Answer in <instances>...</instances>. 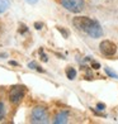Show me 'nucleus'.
<instances>
[{
	"mask_svg": "<svg viewBox=\"0 0 118 124\" xmlns=\"http://www.w3.org/2000/svg\"><path fill=\"white\" fill-rule=\"evenodd\" d=\"M72 24L79 31L86 33L92 38H100L103 36V29L99 22L89 18V16H76L72 19Z\"/></svg>",
	"mask_w": 118,
	"mask_h": 124,
	"instance_id": "obj_1",
	"label": "nucleus"
},
{
	"mask_svg": "<svg viewBox=\"0 0 118 124\" xmlns=\"http://www.w3.org/2000/svg\"><path fill=\"white\" fill-rule=\"evenodd\" d=\"M48 113L44 106H36L31 113V123L34 124H46L48 123Z\"/></svg>",
	"mask_w": 118,
	"mask_h": 124,
	"instance_id": "obj_2",
	"label": "nucleus"
},
{
	"mask_svg": "<svg viewBox=\"0 0 118 124\" xmlns=\"http://www.w3.org/2000/svg\"><path fill=\"white\" fill-rule=\"evenodd\" d=\"M25 95V87L23 85H14L10 87L9 91V101L14 105H18L22 99L24 98Z\"/></svg>",
	"mask_w": 118,
	"mask_h": 124,
	"instance_id": "obj_3",
	"label": "nucleus"
},
{
	"mask_svg": "<svg viewBox=\"0 0 118 124\" xmlns=\"http://www.w3.org/2000/svg\"><path fill=\"white\" fill-rule=\"evenodd\" d=\"M61 5L66 10H69L71 13H75V14L83 12L84 8H85L84 0H61Z\"/></svg>",
	"mask_w": 118,
	"mask_h": 124,
	"instance_id": "obj_4",
	"label": "nucleus"
},
{
	"mask_svg": "<svg viewBox=\"0 0 118 124\" xmlns=\"http://www.w3.org/2000/svg\"><path fill=\"white\" fill-rule=\"evenodd\" d=\"M99 51H100V53L107 56V57H112V56H114L116 52H117V46H116V43H113L112 41L105 39V41L100 42Z\"/></svg>",
	"mask_w": 118,
	"mask_h": 124,
	"instance_id": "obj_5",
	"label": "nucleus"
},
{
	"mask_svg": "<svg viewBox=\"0 0 118 124\" xmlns=\"http://www.w3.org/2000/svg\"><path fill=\"white\" fill-rule=\"evenodd\" d=\"M67 119H69V111L67 110H61L55 115L53 123L55 124H65V123H67Z\"/></svg>",
	"mask_w": 118,
	"mask_h": 124,
	"instance_id": "obj_6",
	"label": "nucleus"
},
{
	"mask_svg": "<svg viewBox=\"0 0 118 124\" xmlns=\"http://www.w3.org/2000/svg\"><path fill=\"white\" fill-rule=\"evenodd\" d=\"M10 8V1L9 0H0V14L5 13Z\"/></svg>",
	"mask_w": 118,
	"mask_h": 124,
	"instance_id": "obj_7",
	"label": "nucleus"
},
{
	"mask_svg": "<svg viewBox=\"0 0 118 124\" xmlns=\"http://www.w3.org/2000/svg\"><path fill=\"white\" fill-rule=\"evenodd\" d=\"M66 76L69 80H74V78L76 77V70L74 69V67H67L66 69Z\"/></svg>",
	"mask_w": 118,
	"mask_h": 124,
	"instance_id": "obj_8",
	"label": "nucleus"
},
{
	"mask_svg": "<svg viewBox=\"0 0 118 124\" xmlns=\"http://www.w3.org/2000/svg\"><path fill=\"white\" fill-rule=\"evenodd\" d=\"M28 67H29L31 70H36L38 72H44V70L42 69L41 66H38V63H37L36 61H31L29 63H28Z\"/></svg>",
	"mask_w": 118,
	"mask_h": 124,
	"instance_id": "obj_9",
	"label": "nucleus"
},
{
	"mask_svg": "<svg viewBox=\"0 0 118 124\" xmlns=\"http://www.w3.org/2000/svg\"><path fill=\"white\" fill-rule=\"evenodd\" d=\"M56 28H57V31L61 33V34H62L64 38H69V34H70V33H69V31H67L66 28H64V27H56Z\"/></svg>",
	"mask_w": 118,
	"mask_h": 124,
	"instance_id": "obj_10",
	"label": "nucleus"
},
{
	"mask_svg": "<svg viewBox=\"0 0 118 124\" xmlns=\"http://www.w3.org/2000/svg\"><path fill=\"white\" fill-rule=\"evenodd\" d=\"M38 53H39V57H41V60H42L43 62H48V57H47V54L44 53V51H43V48H39V51H38Z\"/></svg>",
	"mask_w": 118,
	"mask_h": 124,
	"instance_id": "obj_11",
	"label": "nucleus"
},
{
	"mask_svg": "<svg viewBox=\"0 0 118 124\" xmlns=\"http://www.w3.org/2000/svg\"><path fill=\"white\" fill-rule=\"evenodd\" d=\"M104 71H105V74L108 75L109 77H113V78H118V75L116 74V72L110 71V69H108V67H105V69H104Z\"/></svg>",
	"mask_w": 118,
	"mask_h": 124,
	"instance_id": "obj_12",
	"label": "nucleus"
},
{
	"mask_svg": "<svg viewBox=\"0 0 118 124\" xmlns=\"http://www.w3.org/2000/svg\"><path fill=\"white\" fill-rule=\"evenodd\" d=\"M28 31H29V29H28V27H27L25 24H23V23H20V24H19V29H18V32L20 33V34H24V33H27Z\"/></svg>",
	"mask_w": 118,
	"mask_h": 124,
	"instance_id": "obj_13",
	"label": "nucleus"
},
{
	"mask_svg": "<svg viewBox=\"0 0 118 124\" xmlns=\"http://www.w3.org/2000/svg\"><path fill=\"white\" fill-rule=\"evenodd\" d=\"M5 116V105L0 101V120H3Z\"/></svg>",
	"mask_w": 118,
	"mask_h": 124,
	"instance_id": "obj_14",
	"label": "nucleus"
},
{
	"mask_svg": "<svg viewBox=\"0 0 118 124\" xmlns=\"http://www.w3.org/2000/svg\"><path fill=\"white\" fill-rule=\"evenodd\" d=\"M33 27H34L37 31H39V29H42V28H43V23H41V22H34Z\"/></svg>",
	"mask_w": 118,
	"mask_h": 124,
	"instance_id": "obj_15",
	"label": "nucleus"
},
{
	"mask_svg": "<svg viewBox=\"0 0 118 124\" xmlns=\"http://www.w3.org/2000/svg\"><path fill=\"white\" fill-rule=\"evenodd\" d=\"M92 67L95 69V70H98V69H100V65L98 63V62H95V61H92Z\"/></svg>",
	"mask_w": 118,
	"mask_h": 124,
	"instance_id": "obj_16",
	"label": "nucleus"
},
{
	"mask_svg": "<svg viewBox=\"0 0 118 124\" xmlns=\"http://www.w3.org/2000/svg\"><path fill=\"white\" fill-rule=\"evenodd\" d=\"M97 109H98V110H104V109H105V105H104L103 103H98V104H97Z\"/></svg>",
	"mask_w": 118,
	"mask_h": 124,
	"instance_id": "obj_17",
	"label": "nucleus"
},
{
	"mask_svg": "<svg viewBox=\"0 0 118 124\" xmlns=\"http://www.w3.org/2000/svg\"><path fill=\"white\" fill-rule=\"evenodd\" d=\"M25 1H27L28 4L33 5V4H37V3H38V0H25Z\"/></svg>",
	"mask_w": 118,
	"mask_h": 124,
	"instance_id": "obj_18",
	"label": "nucleus"
},
{
	"mask_svg": "<svg viewBox=\"0 0 118 124\" xmlns=\"http://www.w3.org/2000/svg\"><path fill=\"white\" fill-rule=\"evenodd\" d=\"M10 65H13V66H18V63H17L15 61H10Z\"/></svg>",
	"mask_w": 118,
	"mask_h": 124,
	"instance_id": "obj_19",
	"label": "nucleus"
},
{
	"mask_svg": "<svg viewBox=\"0 0 118 124\" xmlns=\"http://www.w3.org/2000/svg\"><path fill=\"white\" fill-rule=\"evenodd\" d=\"M0 57H8L7 53H0Z\"/></svg>",
	"mask_w": 118,
	"mask_h": 124,
	"instance_id": "obj_20",
	"label": "nucleus"
}]
</instances>
